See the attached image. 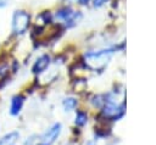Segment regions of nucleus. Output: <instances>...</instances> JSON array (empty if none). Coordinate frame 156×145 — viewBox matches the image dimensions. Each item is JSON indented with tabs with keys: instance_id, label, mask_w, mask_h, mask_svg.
Segmentation results:
<instances>
[{
	"instance_id": "1",
	"label": "nucleus",
	"mask_w": 156,
	"mask_h": 145,
	"mask_svg": "<svg viewBox=\"0 0 156 145\" xmlns=\"http://www.w3.org/2000/svg\"><path fill=\"white\" fill-rule=\"evenodd\" d=\"M82 17H83V15L80 13V11H74L71 7L60 9L56 12V18L62 21L67 28H72V27L77 26L79 23V21L82 19Z\"/></svg>"
},
{
	"instance_id": "2",
	"label": "nucleus",
	"mask_w": 156,
	"mask_h": 145,
	"mask_svg": "<svg viewBox=\"0 0 156 145\" xmlns=\"http://www.w3.org/2000/svg\"><path fill=\"white\" fill-rule=\"evenodd\" d=\"M29 21H30V16L28 12L23 10L15 11L12 16V32L15 34H23L29 26Z\"/></svg>"
},
{
	"instance_id": "3",
	"label": "nucleus",
	"mask_w": 156,
	"mask_h": 145,
	"mask_svg": "<svg viewBox=\"0 0 156 145\" xmlns=\"http://www.w3.org/2000/svg\"><path fill=\"white\" fill-rule=\"evenodd\" d=\"M62 130V126L61 123H54L50 128H48L45 130V133L40 136V143H44L45 145H52L57 138L60 136Z\"/></svg>"
},
{
	"instance_id": "4",
	"label": "nucleus",
	"mask_w": 156,
	"mask_h": 145,
	"mask_svg": "<svg viewBox=\"0 0 156 145\" xmlns=\"http://www.w3.org/2000/svg\"><path fill=\"white\" fill-rule=\"evenodd\" d=\"M113 50H116V48H108V49H104V50H98V51H90L85 54V58L88 60V62H99V60H104L107 58Z\"/></svg>"
},
{
	"instance_id": "5",
	"label": "nucleus",
	"mask_w": 156,
	"mask_h": 145,
	"mask_svg": "<svg viewBox=\"0 0 156 145\" xmlns=\"http://www.w3.org/2000/svg\"><path fill=\"white\" fill-rule=\"evenodd\" d=\"M24 96L21 95V94H16L11 97V101H10V115L11 116H18L23 108V105H24Z\"/></svg>"
},
{
	"instance_id": "6",
	"label": "nucleus",
	"mask_w": 156,
	"mask_h": 145,
	"mask_svg": "<svg viewBox=\"0 0 156 145\" xmlns=\"http://www.w3.org/2000/svg\"><path fill=\"white\" fill-rule=\"evenodd\" d=\"M50 65V56L49 55H41L39 58H37V61L34 62L33 67H32V72L34 74H40L43 73Z\"/></svg>"
},
{
	"instance_id": "7",
	"label": "nucleus",
	"mask_w": 156,
	"mask_h": 145,
	"mask_svg": "<svg viewBox=\"0 0 156 145\" xmlns=\"http://www.w3.org/2000/svg\"><path fill=\"white\" fill-rule=\"evenodd\" d=\"M20 132L18 130H11L9 133H6L5 135H2L0 138V145H12L16 144V141L20 139Z\"/></svg>"
},
{
	"instance_id": "8",
	"label": "nucleus",
	"mask_w": 156,
	"mask_h": 145,
	"mask_svg": "<svg viewBox=\"0 0 156 145\" xmlns=\"http://www.w3.org/2000/svg\"><path fill=\"white\" fill-rule=\"evenodd\" d=\"M87 122H88V116H87V113H85L84 111H77V112H76V118H74L76 126L83 127V126L87 124Z\"/></svg>"
},
{
	"instance_id": "9",
	"label": "nucleus",
	"mask_w": 156,
	"mask_h": 145,
	"mask_svg": "<svg viewBox=\"0 0 156 145\" xmlns=\"http://www.w3.org/2000/svg\"><path fill=\"white\" fill-rule=\"evenodd\" d=\"M77 100L74 97H66L63 101H62V106L65 108V111H73L76 107H77Z\"/></svg>"
},
{
	"instance_id": "10",
	"label": "nucleus",
	"mask_w": 156,
	"mask_h": 145,
	"mask_svg": "<svg viewBox=\"0 0 156 145\" xmlns=\"http://www.w3.org/2000/svg\"><path fill=\"white\" fill-rule=\"evenodd\" d=\"M7 71H9V67L6 65H0V79H2L7 74Z\"/></svg>"
},
{
	"instance_id": "11",
	"label": "nucleus",
	"mask_w": 156,
	"mask_h": 145,
	"mask_svg": "<svg viewBox=\"0 0 156 145\" xmlns=\"http://www.w3.org/2000/svg\"><path fill=\"white\" fill-rule=\"evenodd\" d=\"M108 0H93V5L94 7H101L102 5H105Z\"/></svg>"
},
{
	"instance_id": "12",
	"label": "nucleus",
	"mask_w": 156,
	"mask_h": 145,
	"mask_svg": "<svg viewBox=\"0 0 156 145\" xmlns=\"http://www.w3.org/2000/svg\"><path fill=\"white\" fill-rule=\"evenodd\" d=\"M90 0H78V2L80 4V5H85V4H88Z\"/></svg>"
},
{
	"instance_id": "13",
	"label": "nucleus",
	"mask_w": 156,
	"mask_h": 145,
	"mask_svg": "<svg viewBox=\"0 0 156 145\" xmlns=\"http://www.w3.org/2000/svg\"><path fill=\"white\" fill-rule=\"evenodd\" d=\"M85 145H96V143H95L94 140H89V141H87Z\"/></svg>"
},
{
	"instance_id": "14",
	"label": "nucleus",
	"mask_w": 156,
	"mask_h": 145,
	"mask_svg": "<svg viewBox=\"0 0 156 145\" xmlns=\"http://www.w3.org/2000/svg\"><path fill=\"white\" fill-rule=\"evenodd\" d=\"M12 145H16V144H12Z\"/></svg>"
}]
</instances>
